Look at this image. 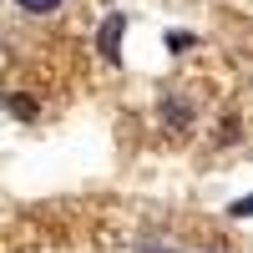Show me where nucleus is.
<instances>
[{"label": "nucleus", "mask_w": 253, "mask_h": 253, "mask_svg": "<svg viewBox=\"0 0 253 253\" xmlns=\"http://www.w3.org/2000/svg\"><path fill=\"white\" fill-rule=\"evenodd\" d=\"M122 36H126V15H122V10H112L107 20H101V36H96V51L107 56V61H117V56H122V51H117V46H122Z\"/></svg>", "instance_id": "1"}, {"label": "nucleus", "mask_w": 253, "mask_h": 253, "mask_svg": "<svg viewBox=\"0 0 253 253\" xmlns=\"http://www.w3.org/2000/svg\"><path fill=\"white\" fill-rule=\"evenodd\" d=\"M162 122L172 126V132H187V122H193V112H187V107H182L177 96H167V101H162Z\"/></svg>", "instance_id": "2"}, {"label": "nucleus", "mask_w": 253, "mask_h": 253, "mask_svg": "<svg viewBox=\"0 0 253 253\" xmlns=\"http://www.w3.org/2000/svg\"><path fill=\"white\" fill-rule=\"evenodd\" d=\"M15 5H20V10H31V15H51L61 0H15Z\"/></svg>", "instance_id": "3"}, {"label": "nucleus", "mask_w": 253, "mask_h": 253, "mask_svg": "<svg viewBox=\"0 0 253 253\" xmlns=\"http://www.w3.org/2000/svg\"><path fill=\"white\" fill-rule=\"evenodd\" d=\"M228 218H253V193L238 198V203H228Z\"/></svg>", "instance_id": "4"}, {"label": "nucleus", "mask_w": 253, "mask_h": 253, "mask_svg": "<svg viewBox=\"0 0 253 253\" xmlns=\"http://www.w3.org/2000/svg\"><path fill=\"white\" fill-rule=\"evenodd\" d=\"M193 41H198L193 31H172V36H167V46H172V51H187V46H193Z\"/></svg>", "instance_id": "5"}, {"label": "nucleus", "mask_w": 253, "mask_h": 253, "mask_svg": "<svg viewBox=\"0 0 253 253\" xmlns=\"http://www.w3.org/2000/svg\"><path fill=\"white\" fill-rule=\"evenodd\" d=\"M5 107H10V117H36V107H31V101H26V96H10V101H5Z\"/></svg>", "instance_id": "6"}, {"label": "nucleus", "mask_w": 253, "mask_h": 253, "mask_svg": "<svg viewBox=\"0 0 253 253\" xmlns=\"http://www.w3.org/2000/svg\"><path fill=\"white\" fill-rule=\"evenodd\" d=\"M137 253H172L167 243H147V248H137Z\"/></svg>", "instance_id": "7"}]
</instances>
